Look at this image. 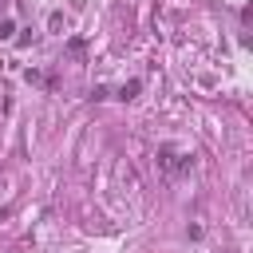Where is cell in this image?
Masks as SVG:
<instances>
[{"instance_id":"6da1fadb","label":"cell","mask_w":253,"mask_h":253,"mask_svg":"<svg viewBox=\"0 0 253 253\" xmlns=\"http://www.w3.org/2000/svg\"><path fill=\"white\" fill-rule=\"evenodd\" d=\"M158 162H162L170 174H178V170H186V166H190V158H186V154H178L174 146H162V150H158Z\"/></svg>"}]
</instances>
